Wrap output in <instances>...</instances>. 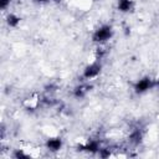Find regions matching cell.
<instances>
[{"instance_id":"obj_1","label":"cell","mask_w":159,"mask_h":159,"mask_svg":"<svg viewBox=\"0 0 159 159\" xmlns=\"http://www.w3.org/2000/svg\"><path fill=\"white\" fill-rule=\"evenodd\" d=\"M114 35L113 26L109 24H103L99 27H97L92 34V41L97 45H104L108 42Z\"/></svg>"},{"instance_id":"obj_2","label":"cell","mask_w":159,"mask_h":159,"mask_svg":"<svg viewBox=\"0 0 159 159\" xmlns=\"http://www.w3.org/2000/svg\"><path fill=\"white\" fill-rule=\"evenodd\" d=\"M101 72H102V62L99 60H94L92 63L87 65L83 68L82 78H83V81H89V80L99 76Z\"/></svg>"},{"instance_id":"obj_3","label":"cell","mask_w":159,"mask_h":159,"mask_svg":"<svg viewBox=\"0 0 159 159\" xmlns=\"http://www.w3.org/2000/svg\"><path fill=\"white\" fill-rule=\"evenodd\" d=\"M155 87V80H153L149 76H144L142 78H139L135 83H134V92L137 94H143L145 92H148L149 89Z\"/></svg>"},{"instance_id":"obj_4","label":"cell","mask_w":159,"mask_h":159,"mask_svg":"<svg viewBox=\"0 0 159 159\" xmlns=\"http://www.w3.org/2000/svg\"><path fill=\"white\" fill-rule=\"evenodd\" d=\"M99 149H101V142L97 139H89L86 143L77 145V150L91 153V154H97Z\"/></svg>"},{"instance_id":"obj_5","label":"cell","mask_w":159,"mask_h":159,"mask_svg":"<svg viewBox=\"0 0 159 159\" xmlns=\"http://www.w3.org/2000/svg\"><path fill=\"white\" fill-rule=\"evenodd\" d=\"M92 88H93V86H92L91 83L83 81L82 83L77 84V86L73 88L72 96H73L75 98H77V99H82V98H84V97L92 91Z\"/></svg>"},{"instance_id":"obj_6","label":"cell","mask_w":159,"mask_h":159,"mask_svg":"<svg viewBox=\"0 0 159 159\" xmlns=\"http://www.w3.org/2000/svg\"><path fill=\"white\" fill-rule=\"evenodd\" d=\"M63 145V140L61 137H50L46 139L45 142V147L47 150H50L51 153H57L61 150Z\"/></svg>"},{"instance_id":"obj_7","label":"cell","mask_w":159,"mask_h":159,"mask_svg":"<svg viewBox=\"0 0 159 159\" xmlns=\"http://www.w3.org/2000/svg\"><path fill=\"white\" fill-rule=\"evenodd\" d=\"M143 137H144V132L140 127H134L128 135V140L133 144V145H139L143 142Z\"/></svg>"},{"instance_id":"obj_8","label":"cell","mask_w":159,"mask_h":159,"mask_svg":"<svg viewBox=\"0 0 159 159\" xmlns=\"http://www.w3.org/2000/svg\"><path fill=\"white\" fill-rule=\"evenodd\" d=\"M117 9L123 14L132 12L134 9V2L133 0H117Z\"/></svg>"},{"instance_id":"obj_9","label":"cell","mask_w":159,"mask_h":159,"mask_svg":"<svg viewBox=\"0 0 159 159\" xmlns=\"http://www.w3.org/2000/svg\"><path fill=\"white\" fill-rule=\"evenodd\" d=\"M5 22H6V25H7L9 27L16 29V27L20 25V22H21V17L17 16L16 14H14V12H9V14L6 15V17H5Z\"/></svg>"},{"instance_id":"obj_10","label":"cell","mask_w":159,"mask_h":159,"mask_svg":"<svg viewBox=\"0 0 159 159\" xmlns=\"http://www.w3.org/2000/svg\"><path fill=\"white\" fill-rule=\"evenodd\" d=\"M12 157H14L15 159H29L31 155H30V154H26L22 149H15V150L12 152Z\"/></svg>"},{"instance_id":"obj_11","label":"cell","mask_w":159,"mask_h":159,"mask_svg":"<svg viewBox=\"0 0 159 159\" xmlns=\"http://www.w3.org/2000/svg\"><path fill=\"white\" fill-rule=\"evenodd\" d=\"M104 55H106V50L103 48L102 45H98V47L96 48V60H99L101 61L104 57Z\"/></svg>"},{"instance_id":"obj_12","label":"cell","mask_w":159,"mask_h":159,"mask_svg":"<svg viewBox=\"0 0 159 159\" xmlns=\"http://www.w3.org/2000/svg\"><path fill=\"white\" fill-rule=\"evenodd\" d=\"M97 154H98L101 158H108V157L112 155V152H111L109 148H102V147H101V149L98 150Z\"/></svg>"},{"instance_id":"obj_13","label":"cell","mask_w":159,"mask_h":159,"mask_svg":"<svg viewBox=\"0 0 159 159\" xmlns=\"http://www.w3.org/2000/svg\"><path fill=\"white\" fill-rule=\"evenodd\" d=\"M10 4H11V0H0V9L2 11H5L10 6Z\"/></svg>"},{"instance_id":"obj_14","label":"cell","mask_w":159,"mask_h":159,"mask_svg":"<svg viewBox=\"0 0 159 159\" xmlns=\"http://www.w3.org/2000/svg\"><path fill=\"white\" fill-rule=\"evenodd\" d=\"M34 1L37 2V4H46V2H51L53 0H34Z\"/></svg>"},{"instance_id":"obj_15","label":"cell","mask_w":159,"mask_h":159,"mask_svg":"<svg viewBox=\"0 0 159 159\" xmlns=\"http://www.w3.org/2000/svg\"><path fill=\"white\" fill-rule=\"evenodd\" d=\"M155 87L158 88V91H159V78L158 80H155Z\"/></svg>"},{"instance_id":"obj_16","label":"cell","mask_w":159,"mask_h":159,"mask_svg":"<svg viewBox=\"0 0 159 159\" xmlns=\"http://www.w3.org/2000/svg\"><path fill=\"white\" fill-rule=\"evenodd\" d=\"M93 1H99V0H93Z\"/></svg>"}]
</instances>
